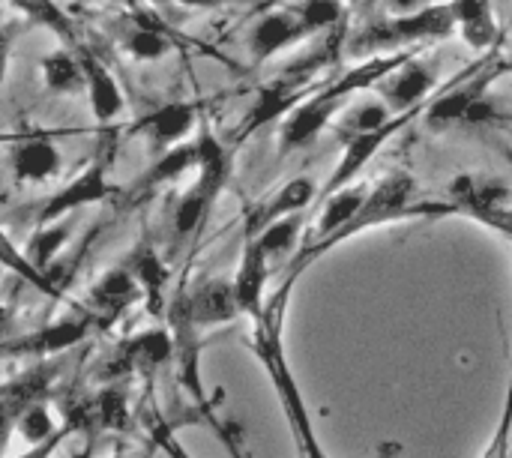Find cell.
Segmentation results:
<instances>
[{
    "label": "cell",
    "instance_id": "1",
    "mask_svg": "<svg viewBox=\"0 0 512 458\" xmlns=\"http://www.w3.org/2000/svg\"><path fill=\"white\" fill-rule=\"evenodd\" d=\"M456 207L447 201V198H423L420 195V186L411 174L405 171H396V174H387L384 180L372 183V192L366 198V204L357 210V216L342 225L333 237L321 240V243H303L297 249V255H291L288 267H285V279L279 285V291L270 297V303H279V306H288L291 300V291L297 288V282L303 279V273L318 264L327 252H333L336 246L372 231V228H381V225H396V222H417V219H444V216H453Z\"/></svg>",
    "mask_w": 512,
    "mask_h": 458
},
{
    "label": "cell",
    "instance_id": "2",
    "mask_svg": "<svg viewBox=\"0 0 512 458\" xmlns=\"http://www.w3.org/2000/svg\"><path fill=\"white\" fill-rule=\"evenodd\" d=\"M348 36H351V18L336 24L333 30L321 33L318 42L297 54L288 66H282L270 81H264L249 102L246 114L237 120V126L225 135L234 147L246 144L255 132L264 126L285 120L300 102H306L327 78L336 75V63L348 57Z\"/></svg>",
    "mask_w": 512,
    "mask_h": 458
},
{
    "label": "cell",
    "instance_id": "3",
    "mask_svg": "<svg viewBox=\"0 0 512 458\" xmlns=\"http://www.w3.org/2000/svg\"><path fill=\"white\" fill-rule=\"evenodd\" d=\"M411 51H393V54H375L360 60L357 66L336 72L333 78H327L306 102H300L279 126V156L297 153L303 147H309L330 123H336V117L366 90H375Z\"/></svg>",
    "mask_w": 512,
    "mask_h": 458
},
{
    "label": "cell",
    "instance_id": "4",
    "mask_svg": "<svg viewBox=\"0 0 512 458\" xmlns=\"http://www.w3.org/2000/svg\"><path fill=\"white\" fill-rule=\"evenodd\" d=\"M282 321H285V309L282 306H273L267 303L264 312L249 321L252 324V333H249V345H252V354L258 357V363L264 366V372L270 375L273 381V390H276V399L282 405V414L294 432V441H297V450L300 458H330L324 453L321 441H318V432L312 426V417H309V408H306V399L300 393V384L291 372V363H288V354H285V345H282ZM402 456V444L399 441H384L375 456L372 458H399Z\"/></svg>",
    "mask_w": 512,
    "mask_h": 458
},
{
    "label": "cell",
    "instance_id": "5",
    "mask_svg": "<svg viewBox=\"0 0 512 458\" xmlns=\"http://www.w3.org/2000/svg\"><path fill=\"white\" fill-rule=\"evenodd\" d=\"M198 144V165L192 186L174 201L171 207V237L174 249H192L210 219L213 204L225 192L231 174H234V153L237 147L228 138H219L207 117H201V126L195 132Z\"/></svg>",
    "mask_w": 512,
    "mask_h": 458
},
{
    "label": "cell",
    "instance_id": "6",
    "mask_svg": "<svg viewBox=\"0 0 512 458\" xmlns=\"http://www.w3.org/2000/svg\"><path fill=\"white\" fill-rule=\"evenodd\" d=\"M168 327L174 333V366H177V384L183 390V396L192 405V420L204 423L216 441L228 450L231 458H249V450L243 444V429L234 420H225L219 414V399H213L207 393L204 375H201V330L192 324L180 294L174 291L171 306H168Z\"/></svg>",
    "mask_w": 512,
    "mask_h": 458
},
{
    "label": "cell",
    "instance_id": "7",
    "mask_svg": "<svg viewBox=\"0 0 512 458\" xmlns=\"http://www.w3.org/2000/svg\"><path fill=\"white\" fill-rule=\"evenodd\" d=\"M456 33V18L450 3H429L423 9L411 12H387L351 27L348 36V57H375V54H393L408 48H426L435 42H444Z\"/></svg>",
    "mask_w": 512,
    "mask_h": 458
},
{
    "label": "cell",
    "instance_id": "8",
    "mask_svg": "<svg viewBox=\"0 0 512 458\" xmlns=\"http://www.w3.org/2000/svg\"><path fill=\"white\" fill-rule=\"evenodd\" d=\"M345 18H351L348 0H297L273 12H264L246 36L249 60L252 66H261L270 57L291 51L300 42L333 30Z\"/></svg>",
    "mask_w": 512,
    "mask_h": 458
},
{
    "label": "cell",
    "instance_id": "9",
    "mask_svg": "<svg viewBox=\"0 0 512 458\" xmlns=\"http://www.w3.org/2000/svg\"><path fill=\"white\" fill-rule=\"evenodd\" d=\"M114 150H117V135L108 126H102V138L96 141L93 159L75 177H69L57 192H51L48 198L39 201V207L33 210V228L36 225H51V222L69 219L81 207L108 201L117 192V186L111 183Z\"/></svg>",
    "mask_w": 512,
    "mask_h": 458
},
{
    "label": "cell",
    "instance_id": "10",
    "mask_svg": "<svg viewBox=\"0 0 512 458\" xmlns=\"http://www.w3.org/2000/svg\"><path fill=\"white\" fill-rule=\"evenodd\" d=\"M492 87L495 81L486 75L483 63H477L462 75V84L444 90L426 105V123L432 129H450V126H480L498 120Z\"/></svg>",
    "mask_w": 512,
    "mask_h": 458
},
{
    "label": "cell",
    "instance_id": "11",
    "mask_svg": "<svg viewBox=\"0 0 512 458\" xmlns=\"http://www.w3.org/2000/svg\"><path fill=\"white\" fill-rule=\"evenodd\" d=\"M174 360V333L171 327H150L117 345V351L102 363L99 381H126L129 375H144L153 387V378L162 366Z\"/></svg>",
    "mask_w": 512,
    "mask_h": 458
},
{
    "label": "cell",
    "instance_id": "12",
    "mask_svg": "<svg viewBox=\"0 0 512 458\" xmlns=\"http://www.w3.org/2000/svg\"><path fill=\"white\" fill-rule=\"evenodd\" d=\"M420 111L426 108H417V111H405V114H396L393 120H387L384 126H375V129H363V132H354V135H345L339 138L342 141V156L333 168V174L327 177V183L321 186V201L333 192H339L342 186L360 180V174L369 168V162L381 153L384 144H390L402 129H408V123H414L420 117Z\"/></svg>",
    "mask_w": 512,
    "mask_h": 458
},
{
    "label": "cell",
    "instance_id": "13",
    "mask_svg": "<svg viewBox=\"0 0 512 458\" xmlns=\"http://www.w3.org/2000/svg\"><path fill=\"white\" fill-rule=\"evenodd\" d=\"M441 81V60L429 57L426 48L411 51L378 87L375 93L393 108V114L417 111L429 105V93Z\"/></svg>",
    "mask_w": 512,
    "mask_h": 458
},
{
    "label": "cell",
    "instance_id": "14",
    "mask_svg": "<svg viewBox=\"0 0 512 458\" xmlns=\"http://www.w3.org/2000/svg\"><path fill=\"white\" fill-rule=\"evenodd\" d=\"M201 126V108L186 99L162 102L150 111H144L138 120H132L129 135L138 138L150 156H159L183 141H189Z\"/></svg>",
    "mask_w": 512,
    "mask_h": 458
},
{
    "label": "cell",
    "instance_id": "15",
    "mask_svg": "<svg viewBox=\"0 0 512 458\" xmlns=\"http://www.w3.org/2000/svg\"><path fill=\"white\" fill-rule=\"evenodd\" d=\"M6 147V162L21 186H39L51 177L60 174L63 156L51 132L42 129H21V132H6L3 135Z\"/></svg>",
    "mask_w": 512,
    "mask_h": 458
},
{
    "label": "cell",
    "instance_id": "16",
    "mask_svg": "<svg viewBox=\"0 0 512 458\" xmlns=\"http://www.w3.org/2000/svg\"><path fill=\"white\" fill-rule=\"evenodd\" d=\"M117 45L126 57H132L138 63H156V60L180 51L186 42L159 15H153L144 6H135L132 12L120 15V21H117Z\"/></svg>",
    "mask_w": 512,
    "mask_h": 458
},
{
    "label": "cell",
    "instance_id": "17",
    "mask_svg": "<svg viewBox=\"0 0 512 458\" xmlns=\"http://www.w3.org/2000/svg\"><path fill=\"white\" fill-rule=\"evenodd\" d=\"M96 327H99L96 315L87 306H78L75 315H69L63 321L45 324L39 330L21 333L18 339H9L6 342V357H36V360H48V357H57V354L81 345Z\"/></svg>",
    "mask_w": 512,
    "mask_h": 458
},
{
    "label": "cell",
    "instance_id": "18",
    "mask_svg": "<svg viewBox=\"0 0 512 458\" xmlns=\"http://www.w3.org/2000/svg\"><path fill=\"white\" fill-rule=\"evenodd\" d=\"M192 324L207 333V330H216V327H225V324H234L237 318H243L240 312V303H237V294H234V279H225V276H210L204 282H198L192 291H186V285L177 288Z\"/></svg>",
    "mask_w": 512,
    "mask_h": 458
},
{
    "label": "cell",
    "instance_id": "19",
    "mask_svg": "<svg viewBox=\"0 0 512 458\" xmlns=\"http://www.w3.org/2000/svg\"><path fill=\"white\" fill-rule=\"evenodd\" d=\"M84 66L87 75V102H90V114L99 126H111L123 108H126V96L120 90L117 75L111 72V66L105 63V57L96 51V45L84 36L75 48H72Z\"/></svg>",
    "mask_w": 512,
    "mask_h": 458
},
{
    "label": "cell",
    "instance_id": "20",
    "mask_svg": "<svg viewBox=\"0 0 512 458\" xmlns=\"http://www.w3.org/2000/svg\"><path fill=\"white\" fill-rule=\"evenodd\" d=\"M318 198H321V189L315 186L312 177H294V180H288L273 195H267L264 201L252 204L243 213V237H255L264 228L276 225L279 219H288L294 213H306V207H312Z\"/></svg>",
    "mask_w": 512,
    "mask_h": 458
},
{
    "label": "cell",
    "instance_id": "21",
    "mask_svg": "<svg viewBox=\"0 0 512 458\" xmlns=\"http://www.w3.org/2000/svg\"><path fill=\"white\" fill-rule=\"evenodd\" d=\"M129 267V273L138 279L141 291H144V309L150 312V318H162L168 315V285H171V267L165 261V255L153 246L150 234H141L138 243L132 246V252L123 261Z\"/></svg>",
    "mask_w": 512,
    "mask_h": 458
},
{
    "label": "cell",
    "instance_id": "22",
    "mask_svg": "<svg viewBox=\"0 0 512 458\" xmlns=\"http://www.w3.org/2000/svg\"><path fill=\"white\" fill-rule=\"evenodd\" d=\"M141 300H144V291H141L138 279L129 273L126 264H120L96 279V285L87 294V309L96 315L99 327H111Z\"/></svg>",
    "mask_w": 512,
    "mask_h": 458
},
{
    "label": "cell",
    "instance_id": "23",
    "mask_svg": "<svg viewBox=\"0 0 512 458\" xmlns=\"http://www.w3.org/2000/svg\"><path fill=\"white\" fill-rule=\"evenodd\" d=\"M60 363L54 357L39 360L33 369H24L21 375L9 378L3 387V411H6V429H15V420L36 402H45L60 378Z\"/></svg>",
    "mask_w": 512,
    "mask_h": 458
},
{
    "label": "cell",
    "instance_id": "24",
    "mask_svg": "<svg viewBox=\"0 0 512 458\" xmlns=\"http://www.w3.org/2000/svg\"><path fill=\"white\" fill-rule=\"evenodd\" d=\"M267 279H270L267 252L261 249V243L255 237H243V255H240V264L234 273V294H237V303H240V312L246 321H255L264 312Z\"/></svg>",
    "mask_w": 512,
    "mask_h": 458
},
{
    "label": "cell",
    "instance_id": "25",
    "mask_svg": "<svg viewBox=\"0 0 512 458\" xmlns=\"http://www.w3.org/2000/svg\"><path fill=\"white\" fill-rule=\"evenodd\" d=\"M195 165H198V144H195V135H192L189 141H183V144H177V147L153 156L150 168L141 171L138 180L132 183L129 201L135 204V201H141V198H147V195H153V192L177 183L180 177H186L189 171H195Z\"/></svg>",
    "mask_w": 512,
    "mask_h": 458
},
{
    "label": "cell",
    "instance_id": "26",
    "mask_svg": "<svg viewBox=\"0 0 512 458\" xmlns=\"http://www.w3.org/2000/svg\"><path fill=\"white\" fill-rule=\"evenodd\" d=\"M453 6L456 33L474 51H498L501 42V21L495 12V0H447Z\"/></svg>",
    "mask_w": 512,
    "mask_h": 458
},
{
    "label": "cell",
    "instance_id": "27",
    "mask_svg": "<svg viewBox=\"0 0 512 458\" xmlns=\"http://www.w3.org/2000/svg\"><path fill=\"white\" fill-rule=\"evenodd\" d=\"M447 201L456 207L459 216L477 219L483 210L510 204V189L492 174H459L447 189Z\"/></svg>",
    "mask_w": 512,
    "mask_h": 458
},
{
    "label": "cell",
    "instance_id": "28",
    "mask_svg": "<svg viewBox=\"0 0 512 458\" xmlns=\"http://www.w3.org/2000/svg\"><path fill=\"white\" fill-rule=\"evenodd\" d=\"M369 192H372V183L354 180V183L342 186L339 192L327 195L321 201V213H318V222H315V234L306 243H321V240L333 237L342 225H348L357 216V210L366 204Z\"/></svg>",
    "mask_w": 512,
    "mask_h": 458
},
{
    "label": "cell",
    "instance_id": "29",
    "mask_svg": "<svg viewBox=\"0 0 512 458\" xmlns=\"http://www.w3.org/2000/svg\"><path fill=\"white\" fill-rule=\"evenodd\" d=\"M9 6H15L30 24L45 27L48 33H54L57 42L66 45V48H75L84 39V33H81L78 21L72 18V12L63 9L57 0H9Z\"/></svg>",
    "mask_w": 512,
    "mask_h": 458
},
{
    "label": "cell",
    "instance_id": "30",
    "mask_svg": "<svg viewBox=\"0 0 512 458\" xmlns=\"http://www.w3.org/2000/svg\"><path fill=\"white\" fill-rule=\"evenodd\" d=\"M39 69H42V84L48 93H57V96L87 93V75L72 48L57 45L51 54L39 60Z\"/></svg>",
    "mask_w": 512,
    "mask_h": 458
},
{
    "label": "cell",
    "instance_id": "31",
    "mask_svg": "<svg viewBox=\"0 0 512 458\" xmlns=\"http://www.w3.org/2000/svg\"><path fill=\"white\" fill-rule=\"evenodd\" d=\"M72 240V225L69 219H60V222H51V225H36L21 249V255L27 258L30 267H36L39 273H48L54 270V261L60 258V252L66 249V243ZM54 282V279H51Z\"/></svg>",
    "mask_w": 512,
    "mask_h": 458
},
{
    "label": "cell",
    "instance_id": "32",
    "mask_svg": "<svg viewBox=\"0 0 512 458\" xmlns=\"http://www.w3.org/2000/svg\"><path fill=\"white\" fill-rule=\"evenodd\" d=\"M93 423L108 429V432H120V435H126L132 429V408H129L126 381H111L96 393Z\"/></svg>",
    "mask_w": 512,
    "mask_h": 458
},
{
    "label": "cell",
    "instance_id": "33",
    "mask_svg": "<svg viewBox=\"0 0 512 458\" xmlns=\"http://www.w3.org/2000/svg\"><path fill=\"white\" fill-rule=\"evenodd\" d=\"M303 225H306V216H303V213H294V216L279 219L276 225L264 228L261 234H255V240L261 243V249L267 252L270 261H279V258H285V255H297V249L303 246V243H300Z\"/></svg>",
    "mask_w": 512,
    "mask_h": 458
},
{
    "label": "cell",
    "instance_id": "34",
    "mask_svg": "<svg viewBox=\"0 0 512 458\" xmlns=\"http://www.w3.org/2000/svg\"><path fill=\"white\" fill-rule=\"evenodd\" d=\"M147 435H150V444L165 458H192V453L177 441V423L162 417L150 396H147Z\"/></svg>",
    "mask_w": 512,
    "mask_h": 458
},
{
    "label": "cell",
    "instance_id": "35",
    "mask_svg": "<svg viewBox=\"0 0 512 458\" xmlns=\"http://www.w3.org/2000/svg\"><path fill=\"white\" fill-rule=\"evenodd\" d=\"M15 432H18L30 447H36V444L54 438V435H57V426H54V417H51V411H48V402L30 405V408L15 420Z\"/></svg>",
    "mask_w": 512,
    "mask_h": 458
},
{
    "label": "cell",
    "instance_id": "36",
    "mask_svg": "<svg viewBox=\"0 0 512 458\" xmlns=\"http://www.w3.org/2000/svg\"><path fill=\"white\" fill-rule=\"evenodd\" d=\"M510 381H507V393H504V408L498 417V426L492 432V441L486 447L483 458H510L512 453V345H510Z\"/></svg>",
    "mask_w": 512,
    "mask_h": 458
},
{
    "label": "cell",
    "instance_id": "37",
    "mask_svg": "<svg viewBox=\"0 0 512 458\" xmlns=\"http://www.w3.org/2000/svg\"><path fill=\"white\" fill-rule=\"evenodd\" d=\"M474 222H480L483 228H489V231H495V234H501V237H507L512 243V207L510 204H498V207H492V210H483Z\"/></svg>",
    "mask_w": 512,
    "mask_h": 458
},
{
    "label": "cell",
    "instance_id": "38",
    "mask_svg": "<svg viewBox=\"0 0 512 458\" xmlns=\"http://www.w3.org/2000/svg\"><path fill=\"white\" fill-rule=\"evenodd\" d=\"M483 69L492 81L504 78V75H512V48L510 51H492L486 60H483Z\"/></svg>",
    "mask_w": 512,
    "mask_h": 458
},
{
    "label": "cell",
    "instance_id": "39",
    "mask_svg": "<svg viewBox=\"0 0 512 458\" xmlns=\"http://www.w3.org/2000/svg\"><path fill=\"white\" fill-rule=\"evenodd\" d=\"M228 0H135L132 6H192V9H216Z\"/></svg>",
    "mask_w": 512,
    "mask_h": 458
},
{
    "label": "cell",
    "instance_id": "40",
    "mask_svg": "<svg viewBox=\"0 0 512 458\" xmlns=\"http://www.w3.org/2000/svg\"><path fill=\"white\" fill-rule=\"evenodd\" d=\"M66 435H69V429H60V432H57L54 438H48V441H42V444L30 447V450H27V453H24L21 458H51V456H54V450L60 447V441H63Z\"/></svg>",
    "mask_w": 512,
    "mask_h": 458
},
{
    "label": "cell",
    "instance_id": "41",
    "mask_svg": "<svg viewBox=\"0 0 512 458\" xmlns=\"http://www.w3.org/2000/svg\"><path fill=\"white\" fill-rule=\"evenodd\" d=\"M435 0H384V9L387 12H411V9H423Z\"/></svg>",
    "mask_w": 512,
    "mask_h": 458
},
{
    "label": "cell",
    "instance_id": "42",
    "mask_svg": "<svg viewBox=\"0 0 512 458\" xmlns=\"http://www.w3.org/2000/svg\"><path fill=\"white\" fill-rule=\"evenodd\" d=\"M348 3H357V0H348Z\"/></svg>",
    "mask_w": 512,
    "mask_h": 458
}]
</instances>
